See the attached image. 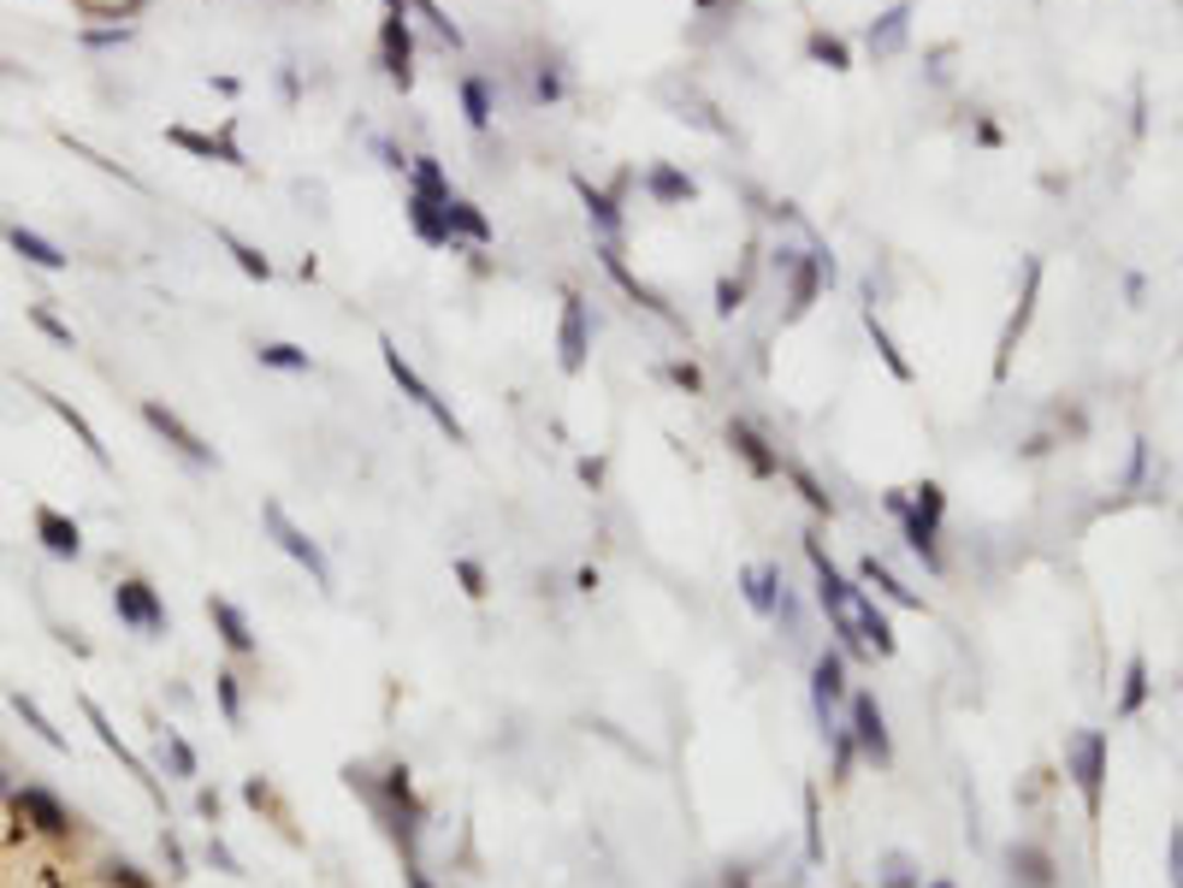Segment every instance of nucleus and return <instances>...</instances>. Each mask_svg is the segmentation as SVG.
<instances>
[{"mask_svg":"<svg viewBox=\"0 0 1183 888\" xmlns=\"http://www.w3.org/2000/svg\"><path fill=\"white\" fill-rule=\"evenodd\" d=\"M1035 297H1042V261H1024V290H1018V309H1012V320H1006V332H1000V349H995V380H1006V368H1012V349H1018V338L1030 332V320H1035Z\"/></svg>","mask_w":1183,"mask_h":888,"instance_id":"obj_11","label":"nucleus"},{"mask_svg":"<svg viewBox=\"0 0 1183 888\" xmlns=\"http://www.w3.org/2000/svg\"><path fill=\"white\" fill-rule=\"evenodd\" d=\"M580 480H587V486H604V457H580Z\"/></svg>","mask_w":1183,"mask_h":888,"instance_id":"obj_56","label":"nucleus"},{"mask_svg":"<svg viewBox=\"0 0 1183 888\" xmlns=\"http://www.w3.org/2000/svg\"><path fill=\"white\" fill-rule=\"evenodd\" d=\"M722 888H752V870L746 865H728L722 870Z\"/></svg>","mask_w":1183,"mask_h":888,"instance_id":"obj_58","label":"nucleus"},{"mask_svg":"<svg viewBox=\"0 0 1183 888\" xmlns=\"http://www.w3.org/2000/svg\"><path fill=\"white\" fill-rule=\"evenodd\" d=\"M728 445H734V457L746 462L757 480H781V450L769 445L752 420H728Z\"/></svg>","mask_w":1183,"mask_h":888,"instance_id":"obj_18","label":"nucleus"},{"mask_svg":"<svg viewBox=\"0 0 1183 888\" xmlns=\"http://www.w3.org/2000/svg\"><path fill=\"white\" fill-rule=\"evenodd\" d=\"M1143 474H1148V439H1136V445H1130V474H1124V486H1143Z\"/></svg>","mask_w":1183,"mask_h":888,"instance_id":"obj_54","label":"nucleus"},{"mask_svg":"<svg viewBox=\"0 0 1183 888\" xmlns=\"http://www.w3.org/2000/svg\"><path fill=\"white\" fill-rule=\"evenodd\" d=\"M805 858L811 865H823L828 858V841H823V794L805 788Z\"/></svg>","mask_w":1183,"mask_h":888,"instance_id":"obj_39","label":"nucleus"},{"mask_svg":"<svg viewBox=\"0 0 1183 888\" xmlns=\"http://www.w3.org/2000/svg\"><path fill=\"white\" fill-rule=\"evenodd\" d=\"M255 361L260 368H279V373H314L309 349H297V344H255Z\"/></svg>","mask_w":1183,"mask_h":888,"instance_id":"obj_37","label":"nucleus"},{"mask_svg":"<svg viewBox=\"0 0 1183 888\" xmlns=\"http://www.w3.org/2000/svg\"><path fill=\"white\" fill-rule=\"evenodd\" d=\"M160 764L172 770V782H196V747L178 729H160Z\"/></svg>","mask_w":1183,"mask_h":888,"instance_id":"obj_33","label":"nucleus"},{"mask_svg":"<svg viewBox=\"0 0 1183 888\" xmlns=\"http://www.w3.org/2000/svg\"><path fill=\"white\" fill-rule=\"evenodd\" d=\"M450 238H467V243H491V220L474 208L467 196L450 201Z\"/></svg>","mask_w":1183,"mask_h":888,"instance_id":"obj_35","label":"nucleus"},{"mask_svg":"<svg viewBox=\"0 0 1183 888\" xmlns=\"http://www.w3.org/2000/svg\"><path fill=\"white\" fill-rule=\"evenodd\" d=\"M36 397H42V403H48V410H54V415H60V420H66V427H71V433H78V445H83V450H90V457L101 462V469H113V457H107V445H101V433H95V427H90V420H83L78 410H71V403H66V397H54V391H36Z\"/></svg>","mask_w":1183,"mask_h":888,"instance_id":"obj_30","label":"nucleus"},{"mask_svg":"<svg viewBox=\"0 0 1183 888\" xmlns=\"http://www.w3.org/2000/svg\"><path fill=\"white\" fill-rule=\"evenodd\" d=\"M160 853H166L172 877H189V858H184V847H178V835H160Z\"/></svg>","mask_w":1183,"mask_h":888,"instance_id":"obj_53","label":"nucleus"},{"mask_svg":"<svg viewBox=\"0 0 1183 888\" xmlns=\"http://www.w3.org/2000/svg\"><path fill=\"white\" fill-rule=\"evenodd\" d=\"M941 516H947L941 480H917V486H912V509L900 516V533H905V545H912V557H924L929 575L947 569V557H941Z\"/></svg>","mask_w":1183,"mask_h":888,"instance_id":"obj_1","label":"nucleus"},{"mask_svg":"<svg viewBox=\"0 0 1183 888\" xmlns=\"http://www.w3.org/2000/svg\"><path fill=\"white\" fill-rule=\"evenodd\" d=\"M166 142H178V149L201 154V160H225V166H250V160H243V149H237L231 137H201V130H189V125H166Z\"/></svg>","mask_w":1183,"mask_h":888,"instance_id":"obj_26","label":"nucleus"},{"mask_svg":"<svg viewBox=\"0 0 1183 888\" xmlns=\"http://www.w3.org/2000/svg\"><path fill=\"white\" fill-rule=\"evenodd\" d=\"M456 580H462L467 599H486V592H491V587H486V569H479L474 557H456Z\"/></svg>","mask_w":1183,"mask_h":888,"instance_id":"obj_46","label":"nucleus"},{"mask_svg":"<svg viewBox=\"0 0 1183 888\" xmlns=\"http://www.w3.org/2000/svg\"><path fill=\"white\" fill-rule=\"evenodd\" d=\"M213 699H219V717H225V729H243V688H237V669H213Z\"/></svg>","mask_w":1183,"mask_h":888,"instance_id":"obj_36","label":"nucleus"},{"mask_svg":"<svg viewBox=\"0 0 1183 888\" xmlns=\"http://www.w3.org/2000/svg\"><path fill=\"white\" fill-rule=\"evenodd\" d=\"M403 888H432L427 865H420V853H403Z\"/></svg>","mask_w":1183,"mask_h":888,"instance_id":"obj_52","label":"nucleus"},{"mask_svg":"<svg viewBox=\"0 0 1183 888\" xmlns=\"http://www.w3.org/2000/svg\"><path fill=\"white\" fill-rule=\"evenodd\" d=\"M1148 693H1153V681H1148V658H1143V651H1130V658H1124V688H1118V705H1113V717H1118V723L1143 717Z\"/></svg>","mask_w":1183,"mask_h":888,"instance_id":"obj_24","label":"nucleus"},{"mask_svg":"<svg viewBox=\"0 0 1183 888\" xmlns=\"http://www.w3.org/2000/svg\"><path fill=\"white\" fill-rule=\"evenodd\" d=\"M0 238L12 243V255H24V261H31V267H42V273H66V261H71V255L60 250V243H48V238H42V231H24V226H0Z\"/></svg>","mask_w":1183,"mask_h":888,"instance_id":"obj_23","label":"nucleus"},{"mask_svg":"<svg viewBox=\"0 0 1183 888\" xmlns=\"http://www.w3.org/2000/svg\"><path fill=\"white\" fill-rule=\"evenodd\" d=\"M260 521H267L272 545H279L285 557L297 563V569H309V580H314L320 592H332V580H338V575H332V557L320 551V540H309V528H297V521H290V509H285L279 498L260 504Z\"/></svg>","mask_w":1183,"mask_h":888,"instance_id":"obj_3","label":"nucleus"},{"mask_svg":"<svg viewBox=\"0 0 1183 888\" xmlns=\"http://www.w3.org/2000/svg\"><path fill=\"white\" fill-rule=\"evenodd\" d=\"M646 191H651V201H663V208H681V201L698 196V184L686 178V172H675V166H651L646 172Z\"/></svg>","mask_w":1183,"mask_h":888,"instance_id":"obj_31","label":"nucleus"},{"mask_svg":"<svg viewBox=\"0 0 1183 888\" xmlns=\"http://www.w3.org/2000/svg\"><path fill=\"white\" fill-rule=\"evenodd\" d=\"M208 865H219V870H225V877H243L237 853H231V847H225V841H219V835H208Z\"/></svg>","mask_w":1183,"mask_h":888,"instance_id":"obj_48","label":"nucleus"},{"mask_svg":"<svg viewBox=\"0 0 1183 888\" xmlns=\"http://www.w3.org/2000/svg\"><path fill=\"white\" fill-rule=\"evenodd\" d=\"M196 811H201V818H208V829H213V823H219V811H225V799H219L213 788H201V794H196Z\"/></svg>","mask_w":1183,"mask_h":888,"instance_id":"obj_55","label":"nucleus"},{"mask_svg":"<svg viewBox=\"0 0 1183 888\" xmlns=\"http://www.w3.org/2000/svg\"><path fill=\"white\" fill-rule=\"evenodd\" d=\"M853 622H858V639L870 646V658H894V651H900V639H894V622L882 616V604L870 599V587H858Z\"/></svg>","mask_w":1183,"mask_h":888,"instance_id":"obj_21","label":"nucleus"},{"mask_svg":"<svg viewBox=\"0 0 1183 888\" xmlns=\"http://www.w3.org/2000/svg\"><path fill=\"white\" fill-rule=\"evenodd\" d=\"M823 735H828V752H835V782H853V764H858L853 729H846V723H835V729H823Z\"/></svg>","mask_w":1183,"mask_h":888,"instance_id":"obj_42","label":"nucleus"},{"mask_svg":"<svg viewBox=\"0 0 1183 888\" xmlns=\"http://www.w3.org/2000/svg\"><path fill=\"white\" fill-rule=\"evenodd\" d=\"M7 699H12V711H19V717H24V729H31V735L42 740V747H54V752H71V740H66L60 729H54V717H48V711L36 705L31 693H19V688H12Z\"/></svg>","mask_w":1183,"mask_h":888,"instance_id":"obj_29","label":"nucleus"},{"mask_svg":"<svg viewBox=\"0 0 1183 888\" xmlns=\"http://www.w3.org/2000/svg\"><path fill=\"white\" fill-rule=\"evenodd\" d=\"M924 888H959V883H947V877H935V883H924Z\"/></svg>","mask_w":1183,"mask_h":888,"instance_id":"obj_60","label":"nucleus"},{"mask_svg":"<svg viewBox=\"0 0 1183 888\" xmlns=\"http://www.w3.org/2000/svg\"><path fill=\"white\" fill-rule=\"evenodd\" d=\"M208 622H213L219 646H225L231 658H255V651H260V639L250 628V616H243V604H231L225 592H208Z\"/></svg>","mask_w":1183,"mask_h":888,"instance_id":"obj_15","label":"nucleus"},{"mask_svg":"<svg viewBox=\"0 0 1183 888\" xmlns=\"http://www.w3.org/2000/svg\"><path fill=\"white\" fill-rule=\"evenodd\" d=\"M1006 870H1012L1018 888H1054V883H1059L1054 853L1035 847V841H1012V847H1006Z\"/></svg>","mask_w":1183,"mask_h":888,"instance_id":"obj_19","label":"nucleus"},{"mask_svg":"<svg viewBox=\"0 0 1183 888\" xmlns=\"http://www.w3.org/2000/svg\"><path fill=\"white\" fill-rule=\"evenodd\" d=\"M846 651L840 646H823L816 651V664H811V705H816V723L823 729H835V711L846 705Z\"/></svg>","mask_w":1183,"mask_h":888,"instance_id":"obj_10","label":"nucleus"},{"mask_svg":"<svg viewBox=\"0 0 1183 888\" xmlns=\"http://www.w3.org/2000/svg\"><path fill=\"white\" fill-rule=\"evenodd\" d=\"M865 326H870V344H875V356L888 361V373H894L900 385H912V380H917V373H912V361L900 356V344L888 338V326H882V320H875V309H865Z\"/></svg>","mask_w":1183,"mask_h":888,"instance_id":"obj_34","label":"nucleus"},{"mask_svg":"<svg viewBox=\"0 0 1183 888\" xmlns=\"http://www.w3.org/2000/svg\"><path fill=\"white\" fill-rule=\"evenodd\" d=\"M875 888H924V870H917L905 853H888L882 870H875Z\"/></svg>","mask_w":1183,"mask_h":888,"instance_id":"obj_40","label":"nucleus"},{"mask_svg":"<svg viewBox=\"0 0 1183 888\" xmlns=\"http://www.w3.org/2000/svg\"><path fill=\"white\" fill-rule=\"evenodd\" d=\"M669 380H675L681 391H705V373H698L693 361H669Z\"/></svg>","mask_w":1183,"mask_h":888,"instance_id":"obj_51","label":"nucleus"},{"mask_svg":"<svg viewBox=\"0 0 1183 888\" xmlns=\"http://www.w3.org/2000/svg\"><path fill=\"white\" fill-rule=\"evenodd\" d=\"M575 191H580V201H587V220H592V231H598L604 243H616V238H622V208H616V196L592 191L587 178H575Z\"/></svg>","mask_w":1183,"mask_h":888,"instance_id":"obj_28","label":"nucleus"},{"mask_svg":"<svg viewBox=\"0 0 1183 888\" xmlns=\"http://www.w3.org/2000/svg\"><path fill=\"white\" fill-rule=\"evenodd\" d=\"M1106 759H1113L1106 729H1077L1071 740H1065V776H1071L1077 794H1083L1089 823L1101 818V799H1106Z\"/></svg>","mask_w":1183,"mask_h":888,"instance_id":"obj_2","label":"nucleus"},{"mask_svg":"<svg viewBox=\"0 0 1183 888\" xmlns=\"http://www.w3.org/2000/svg\"><path fill=\"white\" fill-rule=\"evenodd\" d=\"M408 7H420V19H427V24H432V31H438V36H444V42H450V48H462V31H456V24H450V19H444V12H438V7H432V0H408Z\"/></svg>","mask_w":1183,"mask_h":888,"instance_id":"obj_47","label":"nucleus"},{"mask_svg":"<svg viewBox=\"0 0 1183 888\" xmlns=\"http://www.w3.org/2000/svg\"><path fill=\"white\" fill-rule=\"evenodd\" d=\"M462 113H467V125H474V130L491 125V90L479 78H462Z\"/></svg>","mask_w":1183,"mask_h":888,"instance_id":"obj_43","label":"nucleus"},{"mask_svg":"<svg viewBox=\"0 0 1183 888\" xmlns=\"http://www.w3.org/2000/svg\"><path fill=\"white\" fill-rule=\"evenodd\" d=\"M379 356H385V368H391V380H397V385H403V397H408V403H415V410H427V415L438 420V433H444V439H450V445H467V427H462V420H456V410H450V403H444V397H438V391H432V385H427V380H420V373H415V361H408V356H403V349H397V338H379Z\"/></svg>","mask_w":1183,"mask_h":888,"instance_id":"obj_4","label":"nucleus"},{"mask_svg":"<svg viewBox=\"0 0 1183 888\" xmlns=\"http://www.w3.org/2000/svg\"><path fill=\"white\" fill-rule=\"evenodd\" d=\"M107 883L113 888H154L149 877H137V865H125V858H113V865H107Z\"/></svg>","mask_w":1183,"mask_h":888,"instance_id":"obj_50","label":"nucleus"},{"mask_svg":"<svg viewBox=\"0 0 1183 888\" xmlns=\"http://www.w3.org/2000/svg\"><path fill=\"white\" fill-rule=\"evenodd\" d=\"M846 729H853V740H858V759H870L875 770L894 764V735H888V711H882V699H875L870 688H858L853 699H846Z\"/></svg>","mask_w":1183,"mask_h":888,"instance_id":"obj_5","label":"nucleus"},{"mask_svg":"<svg viewBox=\"0 0 1183 888\" xmlns=\"http://www.w3.org/2000/svg\"><path fill=\"white\" fill-rule=\"evenodd\" d=\"M858 587H875L888 604H900V610H924V592H912L894 569H888V563H875V557L858 563Z\"/></svg>","mask_w":1183,"mask_h":888,"instance_id":"obj_25","label":"nucleus"},{"mask_svg":"<svg viewBox=\"0 0 1183 888\" xmlns=\"http://www.w3.org/2000/svg\"><path fill=\"white\" fill-rule=\"evenodd\" d=\"M882 504H888V516H905V509H912V498H905V492H888Z\"/></svg>","mask_w":1183,"mask_h":888,"instance_id":"obj_59","label":"nucleus"},{"mask_svg":"<svg viewBox=\"0 0 1183 888\" xmlns=\"http://www.w3.org/2000/svg\"><path fill=\"white\" fill-rule=\"evenodd\" d=\"M781 474L793 480V486H799V498H805V504L816 509V516H828V521H835V509H840V504H835V492H823V480H816L811 469H799V462H787V457H781Z\"/></svg>","mask_w":1183,"mask_h":888,"instance_id":"obj_32","label":"nucleus"},{"mask_svg":"<svg viewBox=\"0 0 1183 888\" xmlns=\"http://www.w3.org/2000/svg\"><path fill=\"white\" fill-rule=\"evenodd\" d=\"M83 717H90V729H95V740H101V747H107V752H113V759H119V764L130 770V776H137V782H142V794H149V799H160V806H166V794H160V782L149 776V764H142V759H137V752H130V747H125V740H119V729H113V717H107V711H101V705H95V699H83Z\"/></svg>","mask_w":1183,"mask_h":888,"instance_id":"obj_16","label":"nucleus"},{"mask_svg":"<svg viewBox=\"0 0 1183 888\" xmlns=\"http://www.w3.org/2000/svg\"><path fill=\"white\" fill-rule=\"evenodd\" d=\"M36 540H42L48 557H60V563H78L83 557V528L66 516V509H54V504H36Z\"/></svg>","mask_w":1183,"mask_h":888,"instance_id":"obj_17","label":"nucleus"},{"mask_svg":"<svg viewBox=\"0 0 1183 888\" xmlns=\"http://www.w3.org/2000/svg\"><path fill=\"white\" fill-rule=\"evenodd\" d=\"M598 255H604V267H610V279H616V285L627 290V297H634V302H639V309H651V314H663V320H675V309H669V302H663V297H657V290H651V285H639V279H634V273H627V267H622V255H616V243H604V250H598Z\"/></svg>","mask_w":1183,"mask_h":888,"instance_id":"obj_27","label":"nucleus"},{"mask_svg":"<svg viewBox=\"0 0 1183 888\" xmlns=\"http://www.w3.org/2000/svg\"><path fill=\"white\" fill-rule=\"evenodd\" d=\"M83 42H90V48H113V42H130V31H125V24H119V31H90Z\"/></svg>","mask_w":1183,"mask_h":888,"instance_id":"obj_57","label":"nucleus"},{"mask_svg":"<svg viewBox=\"0 0 1183 888\" xmlns=\"http://www.w3.org/2000/svg\"><path fill=\"white\" fill-rule=\"evenodd\" d=\"M557 349H562V373L587 368L592 349V320H587V297L580 290H562V326H557Z\"/></svg>","mask_w":1183,"mask_h":888,"instance_id":"obj_13","label":"nucleus"},{"mask_svg":"<svg viewBox=\"0 0 1183 888\" xmlns=\"http://www.w3.org/2000/svg\"><path fill=\"white\" fill-rule=\"evenodd\" d=\"M865 42H870L875 60H894V54H905V42H912V7H905V0H900V7H888L882 19L870 24Z\"/></svg>","mask_w":1183,"mask_h":888,"instance_id":"obj_22","label":"nucleus"},{"mask_svg":"<svg viewBox=\"0 0 1183 888\" xmlns=\"http://www.w3.org/2000/svg\"><path fill=\"white\" fill-rule=\"evenodd\" d=\"M379 60H385V78L397 83V90L415 83V36H408V19L397 7L385 12V24H379Z\"/></svg>","mask_w":1183,"mask_h":888,"instance_id":"obj_12","label":"nucleus"},{"mask_svg":"<svg viewBox=\"0 0 1183 888\" xmlns=\"http://www.w3.org/2000/svg\"><path fill=\"white\" fill-rule=\"evenodd\" d=\"M1165 883L1183 888V823H1172V835H1165Z\"/></svg>","mask_w":1183,"mask_h":888,"instance_id":"obj_45","label":"nucleus"},{"mask_svg":"<svg viewBox=\"0 0 1183 888\" xmlns=\"http://www.w3.org/2000/svg\"><path fill=\"white\" fill-rule=\"evenodd\" d=\"M740 302H746V279H722L717 285V314H734Z\"/></svg>","mask_w":1183,"mask_h":888,"instance_id":"obj_49","label":"nucleus"},{"mask_svg":"<svg viewBox=\"0 0 1183 888\" xmlns=\"http://www.w3.org/2000/svg\"><path fill=\"white\" fill-rule=\"evenodd\" d=\"M12 818L19 823H31L36 835H48V841H66L71 829H78V818L54 799L48 788H36V782H24V788H12Z\"/></svg>","mask_w":1183,"mask_h":888,"instance_id":"obj_9","label":"nucleus"},{"mask_svg":"<svg viewBox=\"0 0 1183 888\" xmlns=\"http://www.w3.org/2000/svg\"><path fill=\"white\" fill-rule=\"evenodd\" d=\"M805 557H811V575H816V604H823L828 628H835V622H853L858 580H846V575L835 569V557L823 551V540H805Z\"/></svg>","mask_w":1183,"mask_h":888,"instance_id":"obj_7","label":"nucleus"},{"mask_svg":"<svg viewBox=\"0 0 1183 888\" xmlns=\"http://www.w3.org/2000/svg\"><path fill=\"white\" fill-rule=\"evenodd\" d=\"M31 320H36L42 332H48L54 344H66V349H71V326H66V320H60V314L48 309V302H31Z\"/></svg>","mask_w":1183,"mask_h":888,"instance_id":"obj_44","label":"nucleus"},{"mask_svg":"<svg viewBox=\"0 0 1183 888\" xmlns=\"http://www.w3.org/2000/svg\"><path fill=\"white\" fill-rule=\"evenodd\" d=\"M811 60L816 66H828V71H853V48H846V42L835 36V31H811Z\"/></svg>","mask_w":1183,"mask_h":888,"instance_id":"obj_38","label":"nucleus"},{"mask_svg":"<svg viewBox=\"0 0 1183 888\" xmlns=\"http://www.w3.org/2000/svg\"><path fill=\"white\" fill-rule=\"evenodd\" d=\"M787 279H793V285H787V320H799V314H811L823 279H835V261H828L823 250H799V261H793Z\"/></svg>","mask_w":1183,"mask_h":888,"instance_id":"obj_14","label":"nucleus"},{"mask_svg":"<svg viewBox=\"0 0 1183 888\" xmlns=\"http://www.w3.org/2000/svg\"><path fill=\"white\" fill-rule=\"evenodd\" d=\"M781 587H787V580H781L776 563H746V569H740V599H746L752 616H776Z\"/></svg>","mask_w":1183,"mask_h":888,"instance_id":"obj_20","label":"nucleus"},{"mask_svg":"<svg viewBox=\"0 0 1183 888\" xmlns=\"http://www.w3.org/2000/svg\"><path fill=\"white\" fill-rule=\"evenodd\" d=\"M0 788H7V782H0Z\"/></svg>","mask_w":1183,"mask_h":888,"instance_id":"obj_61","label":"nucleus"},{"mask_svg":"<svg viewBox=\"0 0 1183 888\" xmlns=\"http://www.w3.org/2000/svg\"><path fill=\"white\" fill-rule=\"evenodd\" d=\"M113 616L125 622V628H137L142 639H160L166 634V604H160V592L149 587L142 575H130L113 587Z\"/></svg>","mask_w":1183,"mask_h":888,"instance_id":"obj_8","label":"nucleus"},{"mask_svg":"<svg viewBox=\"0 0 1183 888\" xmlns=\"http://www.w3.org/2000/svg\"><path fill=\"white\" fill-rule=\"evenodd\" d=\"M219 243H225V250H231V255H237V267H243V273H250V279H260V285H267V279H272V261H267V255H260V250H255V243H243V238H231V231H219Z\"/></svg>","mask_w":1183,"mask_h":888,"instance_id":"obj_41","label":"nucleus"},{"mask_svg":"<svg viewBox=\"0 0 1183 888\" xmlns=\"http://www.w3.org/2000/svg\"><path fill=\"white\" fill-rule=\"evenodd\" d=\"M142 420H149V427L160 433V439H166L172 450H178V457L189 462V469H219V450L201 439L196 427H189V420L178 415V410H166V403L160 397H142Z\"/></svg>","mask_w":1183,"mask_h":888,"instance_id":"obj_6","label":"nucleus"}]
</instances>
